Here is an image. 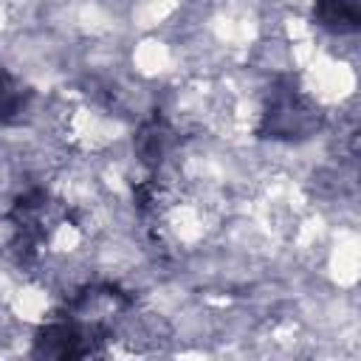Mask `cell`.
<instances>
[{
	"instance_id": "cell-1",
	"label": "cell",
	"mask_w": 361,
	"mask_h": 361,
	"mask_svg": "<svg viewBox=\"0 0 361 361\" xmlns=\"http://www.w3.org/2000/svg\"><path fill=\"white\" fill-rule=\"evenodd\" d=\"M20 90H17V85L11 82V76L8 73H3L0 71V121H6V118H11L14 113H17V107H20Z\"/></svg>"
}]
</instances>
